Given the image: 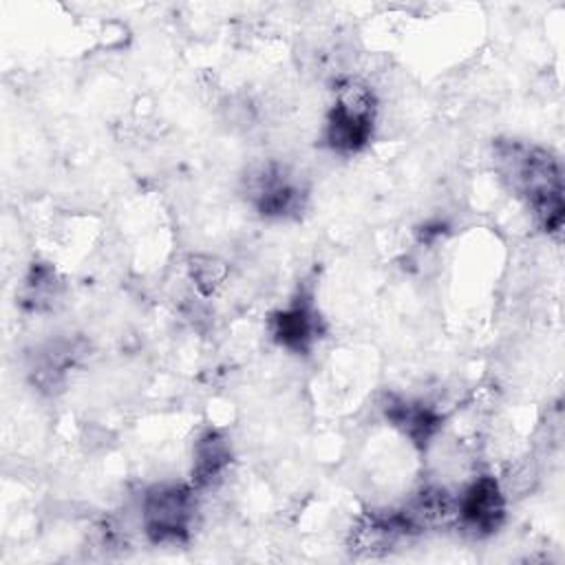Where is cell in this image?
<instances>
[{
	"instance_id": "6da1fadb",
	"label": "cell",
	"mask_w": 565,
	"mask_h": 565,
	"mask_svg": "<svg viewBox=\"0 0 565 565\" xmlns=\"http://www.w3.org/2000/svg\"><path fill=\"white\" fill-rule=\"evenodd\" d=\"M494 161L512 190L527 199L539 225L547 234H558L565 212L558 161L543 148L516 141H499Z\"/></svg>"
},
{
	"instance_id": "7a4b0ae2",
	"label": "cell",
	"mask_w": 565,
	"mask_h": 565,
	"mask_svg": "<svg viewBox=\"0 0 565 565\" xmlns=\"http://www.w3.org/2000/svg\"><path fill=\"white\" fill-rule=\"evenodd\" d=\"M375 110L377 102L366 84L344 82L324 119V146L338 154L360 152L373 137Z\"/></svg>"
},
{
	"instance_id": "3957f363",
	"label": "cell",
	"mask_w": 565,
	"mask_h": 565,
	"mask_svg": "<svg viewBox=\"0 0 565 565\" xmlns=\"http://www.w3.org/2000/svg\"><path fill=\"white\" fill-rule=\"evenodd\" d=\"M194 486L154 483L141 497V525L152 543L185 541L194 521Z\"/></svg>"
},
{
	"instance_id": "277c9868",
	"label": "cell",
	"mask_w": 565,
	"mask_h": 565,
	"mask_svg": "<svg viewBox=\"0 0 565 565\" xmlns=\"http://www.w3.org/2000/svg\"><path fill=\"white\" fill-rule=\"evenodd\" d=\"M243 192L256 212L271 218L300 212L307 196L296 174L274 161L252 166L243 177Z\"/></svg>"
},
{
	"instance_id": "5b68a950",
	"label": "cell",
	"mask_w": 565,
	"mask_h": 565,
	"mask_svg": "<svg viewBox=\"0 0 565 565\" xmlns=\"http://www.w3.org/2000/svg\"><path fill=\"white\" fill-rule=\"evenodd\" d=\"M457 523L475 534L488 536L505 521V494L494 477H477L457 497Z\"/></svg>"
},
{
	"instance_id": "8992f818",
	"label": "cell",
	"mask_w": 565,
	"mask_h": 565,
	"mask_svg": "<svg viewBox=\"0 0 565 565\" xmlns=\"http://www.w3.org/2000/svg\"><path fill=\"white\" fill-rule=\"evenodd\" d=\"M269 329L278 347L291 353H307L322 331V320L313 302L307 296H300L271 316Z\"/></svg>"
},
{
	"instance_id": "52a82bcc",
	"label": "cell",
	"mask_w": 565,
	"mask_h": 565,
	"mask_svg": "<svg viewBox=\"0 0 565 565\" xmlns=\"http://www.w3.org/2000/svg\"><path fill=\"white\" fill-rule=\"evenodd\" d=\"M457 514V497L441 486L419 488L397 512L395 519L404 534L437 530L450 523Z\"/></svg>"
},
{
	"instance_id": "ba28073f",
	"label": "cell",
	"mask_w": 565,
	"mask_h": 565,
	"mask_svg": "<svg viewBox=\"0 0 565 565\" xmlns=\"http://www.w3.org/2000/svg\"><path fill=\"white\" fill-rule=\"evenodd\" d=\"M382 411L391 426H395L417 448H426L441 428V415L419 399L388 395L382 404Z\"/></svg>"
},
{
	"instance_id": "9c48e42d",
	"label": "cell",
	"mask_w": 565,
	"mask_h": 565,
	"mask_svg": "<svg viewBox=\"0 0 565 565\" xmlns=\"http://www.w3.org/2000/svg\"><path fill=\"white\" fill-rule=\"evenodd\" d=\"M232 463V446L221 430L207 428L192 448V486L210 488L223 479Z\"/></svg>"
},
{
	"instance_id": "30bf717a",
	"label": "cell",
	"mask_w": 565,
	"mask_h": 565,
	"mask_svg": "<svg viewBox=\"0 0 565 565\" xmlns=\"http://www.w3.org/2000/svg\"><path fill=\"white\" fill-rule=\"evenodd\" d=\"M62 280L57 271L46 263H33L20 287V305L26 311H49L60 298Z\"/></svg>"
},
{
	"instance_id": "8fae6325",
	"label": "cell",
	"mask_w": 565,
	"mask_h": 565,
	"mask_svg": "<svg viewBox=\"0 0 565 565\" xmlns=\"http://www.w3.org/2000/svg\"><path fill=\"white\" fill-rule=\"evenodd\" d=\"M188 271H190V278H192L196 291L201 296H212L227 280L230 267L218 256L194 254L188 263Z\"/></svg>"
}]
</instances>
